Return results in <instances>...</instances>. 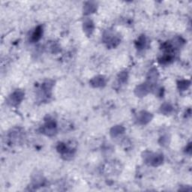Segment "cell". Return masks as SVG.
Returning a JSON list of instances; mask_svg holds the SVG:
<instances>
[{
    "instance_id": "obj_2",
    "label": "cell",
    "mask_w": 192,
    "mask_h": 192,
    "mask_svg": "<svg viewBox=\"0 0 192 192\" xmlns=\"http://www.w3.org/2000/svg\"><path fill=\"white\" fill-rule=\"evenodd\" d=\"M146 161L153 166H158L162 163L163 157L162 156H159V155L149 154L146 158Z\"/></svg>"
},
{
    "instance_id": "obj_14",
    "label": "cell",
    "mask_w": 192,
    "mask_h": 192,
    "mask_svg": "<svg viewBox=\"0 0 192 192\" xmlns=\"http://www.w3.org/2000/svg\"><path fill=\"white\" fill-rule=\"evenodd\" d=\"M126 80H127V74L122 73L119 75V80L123 81V82H125Z\"/></svg>"
},
{
    "instance_id": "obj_3",
    "label": "cell",
    "mask_w": 192,
    "mask_h": 192,
    "mask_svg": "<svg viewBox=\"0 0 192 192\" xmlns=\"http://www.w3.org/2000/svg\"><path fill=\"white\" fill-rule=\"evenodd\" d=\"M23 96H24V93L20 90H17L11 95L10 97L11 102L13 104H17L20 103L21 101L23 100Z\"/></svg>"
},
{
    "instance_id": "obj_4",
    "label": "cell",
    "mask_w": 192,
    "mask_h": 192,
    "mask_svg": "<svg viewBox=\"0 0 192 192\" xmlns=\"http://www.w3.org/2000/svg\"><path fill=\"white\" fill-rule=\"evenodd\" d=\"M42 34H43V28L42 26H38L35 30V31L32 32V36H31V41L32 42H36L41 38Z\"/></svg>"
},
{
    "instance_id": "obj_1",
    "label": "cell",
    "mask_w": 192,
    "mask_h": 192,
    "mask_svg": "<svg viewBox=\"0 0 192 192\" xmlns=\"http://www.w3.org/2000/svg\"><path fill=\"white\" fill-rule=\"evenodd\" d=\"M56 129H57V124L53 120H48L47 122L45 125L44 126L43 131L47 135H53L56 133Z\"/></svg>"
},
{
    "instance_id": "obj_12",
    "label": "cell",
    "mask_w": 192,
    "mask_h": 192,
    "mask_svg": "<svg viewBox=\"0 0 192 192\" xmlns=\"http://www.w3.org/2000/svg\"><path fill=\"white\" fill-rule=\"evenodd\" d=\"M189 85H190V82H189V81L183 80V81H181V82L178 84V86H179V90H185L189 86Z\"/></svg>"
},
{
    "instance_id": "obj_13",
    "label": "cell",
    "mask_w": 192,
    "mask_h": 192,
    "mask_svg": "<svg viewBox=\"0 0 192 192\" xmlns=\"http://www.w3.org/2000/svg\"><path fill=\"white\" fill-rule=\"evenodd\" d=\"M171 110H172V107L168 104H164V105L162 107V112H163V113H169L171 112Z\"/></svg>"
},
{
    "instance_id": "obj_6",
    "label": "cell",
    "mask_w": 192,
    "mask_h": 192,
    "mask_svg": "<svg viewBox=\"0 0 192 192\" xmlns=\"http://www.w3.org/2000/svg\"><path fill=\"white\" fill-rule=\"evenodd\" d=\"M149 89H150L149 85L147 84V83H145V84L140 85V86L137 87V89L136 90V93H137V96H143L149 92Z\"/></svg>"
},
{
    "instance_id": "obj_11",
    "label": "cell",
    "mask_w": 192,
    "mask_h": 192,
    "mask_svg": "<svg viewBox=\"0 0 192 192\" xmlns=\"http://www.w3.org/2000/svg\"><path fill=\"white\" fill-rule=\"evenodd\" d=\"M124 129L122 126H116L111 130V134L113 136H117L123 132Z\"/></svg>"
},
{
    "instance_id": "obj_5",
    "label": "cell",
    "mask_w": 192,
    "mask_h": 192,
    "mask_svg": "<svg viewBox=\"0 0 192 192\" xmlns=\"http://www.w3.org/2000/svg\"><path fill=\"white\" fill-rule=\"evenodd\" d=\"M83 30L86 35L90 36L94 30V23L91 20H86L83 23Z\"/></svg>"
},
{
    "instance_id": "obj_10",
    "label": "cell",
    "mask_w": 192,
    "mask_h": 192,
    "mask_svg": "<svg viewBox=\"0 0 192 192\" xmlns=\"http://www.w3.org/2000/svg\"><path fill=\"white\" fill-rule=\"evenodd\" d=\"M96 5H93L92 3H87V5H86V6L84 7V13L85 14H90L92 13L93 11H95L96 10Z\"/></svg>"
},
{
    "instance_id": "obj_9",
    "label": "cell",
    "mask_w": 192,
    "mask_h": 192,
    "mask_svg": "<svg viewBox=\"0 0 192 192\" xmlns=\"http://www.w3.org/2000/svg\"><path fill=\"white\" fill-rule=\"evenodd\" d=\"M146 38H145V36H140L138 38V40H137V41L136 42V46H137V48L138 50H143V48L145 47V46H146Z\"/></svg>"
},
{
    "instance_id": "obj_8",
    "label": "cell",
    "mask_w": 192,
    "mask_h": 192,
    "mask_svg": "<svg viewBox=\"0 0 192 192\" xmlns=\"http://www.w3.org/2000/svg\"><path fill=\"white\" fill-rule=\"evenodd\" d=\"M151 120V115L150 113H146V112H142L141 113H140L139 118H138V122L141 124H146L149 123Z\"/></svg>"
},
{
    "instance_id": "obj_7",
    "label": "cell",
    "mask_w": 192,
    "mask_h": 192,
    "mask_svg": "<svg viewBox=\"0 0 192 192\" xmlns=\"http://www.w3.org/2000/svg\"><path fill=\"white\" fill-rule=\"evenodd\" d=\"M91 83H92V86L95 87L102 86L105 84V78L102 76L96 77L91 80Z\"/></svg>"
}]
</instances>
